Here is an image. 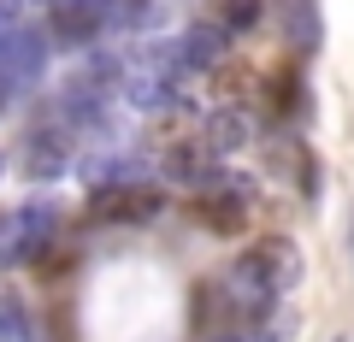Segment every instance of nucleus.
<instances>
[{"label": "nucleus", "mask_w": 354, "mask_h": 342, "mask_svg": "<svg viewBox=\"0 0 354 342\" xmlns=\"http://www.w3.org/2000/svg\"><path fill=\"white\" fill-rule=\"evenodd\" d=\"M272 160H278V165H290V178L301 183L307 195L319 189V160H313V148H307V142H295V136H283V142H272Z\"/></svg>", "instance_id": "nucleus-8"}, {"label": "nucleus", "mask_w": 354, "mask_h": 342, "mask_svg": "<svg viewBox=\"0 0 354 342\" xmlns=\"http://www.w3.org/2000/svg\"><path fill=\"white\" fill-rule=\"evenodd\" d=\"M0 101H6V95H0Z\"/></svg>", "instance_id": "nucleus-18"}, {"label": "nucleus", "mask_w": 354, "mask_h": 342, "mask_svg": "<svg viewBox=\"0 0 354 342\" xmlns=\"http://www.w3.org/2000/svg\"><path fill=\"white\" fill-rule=\"evenodd\" d=\"M230 283H236L242 313L260 319L266 301H278V295H290L295 283H301V248H295L290 236H260V242H254V248L236 260Z\"/></svg>", "instance_id": "nucleus-1"}, {"label": "nucleus", "mask_w": 354, "mask_h": 342, "mask_svg": "<svg viewBox=\"0 0 354 342\" xmlns=\"http://www.w3.org/2000/svg\"><path fill=\"white\" fill-rule=\"evenodd\" d=\"M177 41H183V53H189V65H195V71H207V65H218V59H225L230 30L218 24V18H201V24H195V30H183Z\"/></svg>", "instance_id": "nucleus-6"}, {"label": "nucleus", "mask_w": 354, "mask_h": 342, "mask_svg": "<svg viewBox=\"0 0 354 342\" xmlns=\"http://www.w3.org/2000/svg\"><path fill=\"white\" fill-rule=\"evenodd\" d=\"M18 165H24L30 178H59L65 165H71V130H65L59 118L36 124L24 136V148H18Z\"/></svg>", "instance_id": "nucleus-5"}, {"label": "nucleus", "mask_w": 354, "mask_h": 342, "mask_svg": "<svg viewBox=\"0 0 354 342\" xmlns=\"http://www.w3.org/2000/svg\"><path fill=\"white\" fill-rule=\"evenodd\" d=\"M0 171H6V160H0Z\"/></svg>", "instance_id": "nucleus-16"}, {"label": "nucleus", "mask_w": 354, "mask_h": 342, "mask_svg": "<svg viewBox=\"0 0 354 342\" xmlns=\"http://www.w3.org/2000/svg\"><path fill=\"white\" fill-rule=\"evenodd\" d=\"M41 65H48V41L18 24L12 41H6V53H0V95H6V101H12V95H30L41 83Z\"/></svg>", "instance_id": "nucleus-4"}, {"label": "nucleus", "mask_w": 354, "mask_h": 342, "mask_svg": "<svg viewBox=\"0 0 354 342\" xmlns=\"http://www.w3.org/2000/svg\"><path fill=\"white\" fill-rule=\"evenodd\" d=\"M53 236V213L48 207H18V213H0V272L30 266Z\"/></svg>", "instance_id": "nucleus-2"}, {"label": "nucleus", "mask_w": 354, "mask_h": 342, "mask_svg": "<svg viewBox=\"0 0 354 342\" xmlns=\"http://www.w3.org/2000/svg\"><path fill=\"white\" fill-rule=\"evenodd\" d=\"M12 30H18V24H0V53H6V41H12Z\"/></svg>", "instance_id": "nucleus-14"}, {"label": "nucleus", "mask_w": 354, "mask_h": 342, "mask_svg": "<svg viewBox=\"0 0 354 342\" xmlns=\"http://www.w3.org/2000/svg\"><path fill=\"white\" fill-rule=\"evenodd\" d=\"M218 342H248V336H218Z\"/></svg>", "instance_id": "nucleus-15"}, {"label": "nucleus", "mask_w": 354, "mask_h": 342, "mask_svg": "<svg viewBox=\"0 0 354 342\" xmlns=\"http://www.w3.org/2000/svg\"><path fill=\"white\" fill-rule=\"evenodd\" d=\"M290 36L301 48H319V12L313 6H290Z\"/></svg>", "instance_id": "nucleus-11"}, {"label": "nucleus", "mask_w": 354, "mask_h": 342, "mask_svg": "<svg viewBox=\"0 0 354 342\" xmlns=\"http://www.w3.org/2000/svg\"><path fill=\"white\" fill-rule=\"evenodd\" d=\"M348 242H354V230H348Z\"/></svg>", "instance_id": "nucleus-17"}, {"label": "nucleus", "mask_w": 354, "mask_h": 342, "mask_svg": "<svg viewBox=\"0 0 354 342\" xmlns=\"http://www.w3.org/2000/svg\"><path fill=\"white\" fill-rule=\"evenodd\" d=\"M213 18L230 36H248V30L260 24V0H213Z\"/></svg>", "instance_id": "nucleus-9"}, {"label": "nucleus", "mask_w": 354, "mask_h": 342, "mask_svg": "<svg viewBox=\"0 0 354 342\" xmlns=\"http://www.w3.org/2000/svg\"><path fill=\"white\" fill-rule=\"evenodd\" d=\"M201 142L213 153H230V148H242V142H254V118L236 113V106H218V113L201 124Z\"/></svg>", "instance_id": "nucleus-7"}, {"label": "nucleus", "mask_w": 354, "mask_h": 342, "mask_svg": "<svg viewBox=\"0 0 354 342\" xmlns=\"http://www.w3.org/2000/svg\"><path fill=\"white\" fill-rule=\"evenodd\" d=\"M165 195L153 189V183L130 178V183H106V189L88 195V213L101 218V225H148V218H160Z\"/></svg>", "instance_id": "nucleus-3"}, {"label": "nucleus", "mask_w": 354, "mask_h": 342, "mask_svg": "<svg viewBox=\"0 0 354 342\" xmlns=\"http://www.w3.org/2000/svg\"><path fill=\"white\" fill-rule=\"evenodd\" d=\"M0 342H30V313L12 289H0Z\"/></svg>", "instance_id": "nucleus-10"}, {"label": "nucleus", "mask_w": 354, "mask_h": 342, "mask_svg": "<svg viewBox=\"0 0 354 342\" xmlns=\"http://www.w3.org/2000/svg\"><path fill=\"white\" fill-rule=\"evenodd\" d=\"M48 6H53V12H83V18H101V24H106L118 0H48Z\"/></svg>", "instance_id": "nucleus-12"}, {"label": "nucleus", "mask_w": 354, "mask_h": 342, "mask_svg": "<svg viewBox=\"0 0 354 342\" xmlns=\"http://www.w3.org/2000/svg\"><path fill=\"white\" fill-rule=\"evenodd\" d=\"M24 6H30V0H0V24H18V18H24Z\"/></svg>", "instance_id": "nucleus-13"}]
</instances>
